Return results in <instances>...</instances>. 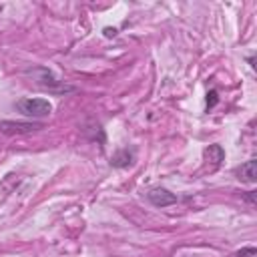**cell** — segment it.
<instances>
[{
	"instance_id": "obj_1",
	"label": "cell",
	"mask_w": 257,
	"mask_h": 257,
	"mask_svg": "<svg viewBox=\"0 0 257 257\" xmlns=\"http://www.w3.org/2000/svg\"><path fill=\"white\" fill-rule=\"evenodd\" d=\"M26 74H30V76L34 78V82H36L40 88H44V90H48V92H54V94H64V92H72V90H76L74 86L66 84L64 80H58V78L54 76V72L48 70V68H44V66L28 68Z\"/></svg>"
},
{
	"instance_id": "obj_2",
	"label": "cell",
	"mask_w": 257,
	"mask_h": 257,
	"mask_svg": "<svg viewBox=\"0 0 257 257\" xmlns=\"http://www.w3.org/2000/svg\"><path fill=\"white\" fill-rule=\"evenodd\" d=\"M18 112H22L24 116H32V118H40V116H48L52 112V104L48 98H20L16 102Z\"/></svg>"
},
{
	"instance_id": "obj_3",
	"label": "cell",
	"mask_w": 257,
	"mask_h": 257,
	"mask_svg": "<svg viewBox=\"0 0 257 257\" xmlns=\"http://www.w3.org/2000/svg\"><path fill=\"white\" fill-rule=\"evenodd\" d=\"M147 199H149L155 207H161V209L177 203V195H175V193H171V191H169V189H165V187H153V189H149Z\"/></svg>"
},
{
	"instance_id": "obj_4",
	"label": "cell",
	"mask_w": 257,
	"mask_h": 257,
	"mask_svg": "<svg viewBox=\"0 0 257 257\" xmlns=\"http://www.w3.org/2000/svg\"><path fill=\"white\" fill-rule=\"evenodd\" d=\"M42 128L40 122H22V120H0V133L4 135H22Z\"/></svg>"
},
{
	"instance_id": "obj_5",
	"label": "cell",
	"mask_w": 257,
	"mask_h": 257,
	"mask_svg": "<svg viewBox=\"0 0 257 257\" xmlns=\"http://www.w3.org/2000/svg\"><path fill=\"white\" fill-rule=\"evenodd\" d=\"M255 167H257V161H255V159H249L247 163H243L241 167L235 169L237 179H241L243 183H255V179H257V171H255Z\"/></svg>"
},
{
	"instance_id": "obj_6",
	"label": "cell",
	"mask_w": 257,
	"mask_h": 257,
	"mask_svg": "<svg viewBox=\"0 0 257 257\" xmlns=\"http://www.w3.org/2000/svg\"><path fill=\"white\" fill-rule=\"evenodd\" d=\"M133 161H135V153H133V151H128V149H120V151H116V153L110 157V165H112L114 169L131 167V165H133Z\"/></svg>"
},
{
	"instance_id": "obj_7",
	"label": "cell",
	"mask_w": 257,
	"mask_h": 257,
	"mask_svg": "<svg viewBox=\"0 0 257 257\" xmlns=\"http://www.w3.org/2000/svg\"><path fill=\"white\" fill-rule=\"evenodd\" d=\"M205 157H207L209 161H213V169H217V167L225 161V151H223L221 145H209V147L205 149Z\"/></svg>"
},
{
	"instance_id": "obj_8",
	"label": "cell",
	"mask_w": 257,
	"mask_h": 257,
	"mask_svg": "<svg viewBox=\"0 0 257 257\" xmlns=\"http://www.w3.org/2000/svg\"><path fill=\"white\" fill-rule=\"evenodd\" d=\"M233 257H257V249L255 247H243V249L235 251Z\"/></svg>"
},
{
	"instance_id": "obj_9",
	"label": "cell",
	"mask_w": 257,
	"mask_h": 257,
	"mask_svg": "<svg viewBox=\"0 0 257 257\" xmlns=\"http://www.w3.org/2000/svg\"><path fill=\"white\" fill-rule=\"evenodd\" d=\"M217 102H219L217 90H209V92H207V108H213Z\"/></svg>"
},
{
	"instance_id": "obj_10",
	"label": "cell",
	"mask_w": 257,
	"mask_h": 257,
	"mask_svg": "<svg viewBox=\"0 0 257 257\" xmlns=\"http://www.w3.org/2000/svg\"><path fill=\"white\" fill-rule=\"evenodd\" d=\"M245 201H249V203H255V191H249V193L245 195Z\"/></svg>"
},
{
	"instance_id": "obj_11",
	"label": "cell",
	"mask_w": 257,
	"mask_h": 257,
	"mask_svg": "<svg viewBox=\"0 0 257 257\" xmlns=\"http://www.w3.org/2000/svg\"><path fill=\"white\" fill-rule=\"evenodd\" d=\"M104 34H106V36H114L116 30H114V28H112V30H110V28H104Z\"/></svg>"
}]
</instances>
